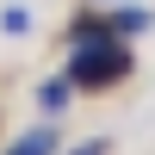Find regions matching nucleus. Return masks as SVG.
Wrapping results in <instances>:
<instances>
[{
  "instance_id": "obj_1",
  "label": "nucleus",
  "mask_w": 155,
  "mask_h": 155,
  "mask_svg": "<svg viewBox=\"0 0 155 155\" xmlns=\"http://www.w3.org/2000/svg\"><path fill=\"white\" fill-rule=\"evenodd\" d=\"M62 74H68L74 93H112V87H124L137 74V62L124 50V37H99V44H74L68 62H62Z\"/></svg>"
},
{
  "instance_id": "obj_2",
  "label": "nucleus",
  "mask_w": 155,
  "mask_h": 155,
  "mask_svg": "<svg viewBox=\"0 0 155 155\" xmlns=\"http://www.w3.org/2000/svg\"><path fill=\"white\" fill-rule=\"evenodd\" d=\"M56 149H62V130H56V124H31L25 137L6 143V155H56Z\"/></svg>"
},
{
  "instance_id": "obj_3",
  "label": "nucleus",
  "mask_w": 155,
  "mask_h": 155,
  "mask_svg": "<svg viewBox=\"0 0 155 155\" xmlns=\"http://www.w3.org/2000/svg\"><path fill=\"white\" fill-rule=\"evenodd\" d=\"M68 37H74V44H99V37H118V31H112V12H93V6H87V12L68 19Z\"/></svg>"
},
{
  "instance_id": "obj_4",
  "label": "nucleus",
  "mask_w": 155,
  "mask_h": 155,
  "mask_svg": "<svg viewBox=\"0 0 155 155\" xmlns=\"http://www.w3.org/2000/svg\"><path fill=\"white\" fill-rule=\"evenodd\" d=\"M68 99H74L68 74H50V81L37 87V106H44V118H62V112H68Z\"/></svg>"
},
{
  "instance_id": "obj_5",
  "label": "nucleus",
  "mask_w": 155,
  "mask_h": 155,
  "mask_svg": "<svg viewBox=\"0 0 155 155\" xmlns=\"http://www.w3.org/2000/svg\"><path fill=\"white\" fill-rule=\"evenodd\" d=\"M112 31H118V37L149 31V12H143V6H112Z\"/></svg>"
},
{
  "instance_id": "obj_6",
  "label": "nucleus",
  "mask_w": 155,
  "mask_h": 155,
  "mask_svg": "<svg viewBox=\"0 0 155 155\" xmlns=\"http://www.w3.org/2000/svg\"><path fill=\"white\" fill-rule=\"evenodd\" d=\"M0 31H6V37H25V31H31V12H25V6H0Z\"/></svg>"
},
{
  "instance_id": "obj_7",
  "label": "nucleus",
  "mask_w": 155,
  "mask_h": 155,
  "mask_svg": "<svg viewBox=\"0 0 155 155\" xmlns=\"http://www.w3.org/2000/svg\"><path fill=\"white\" fill-rule=\"evenodd\" d=\"M62 155H112L106 137H87V143H74V149H62Z\"/></svg>"
}]
</instances>
